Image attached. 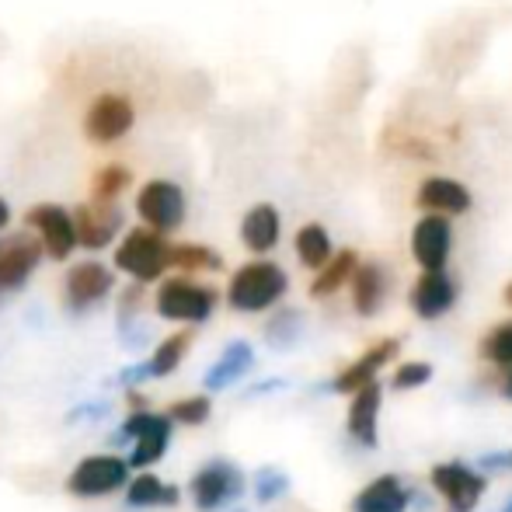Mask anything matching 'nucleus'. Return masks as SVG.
Returning <instances> with one entry per match:
<instances>
[{"mask_svg": "<svg viewBox=\"0 0 512 512\" xmlns=\"http://www.w3.org/2000/svg\"><path fill=\"white\" fill-rule=\"evenodd\" d=\"M481 467H485L488 474L512 471V450H506V453H488V457H481Z\"/></svg>", "mask_w": 512, "mask_h": 512, "instance_id": "33", "label": "nucleus"}, {"mask_svg": "<svg viewBox=\"0 0 512 512\" xmlns=\"http://www.w3.org/2000/svg\"><path fill=\"white\" fill-rule=\"evenodd\" d=\"M168 265H175L182 272H216L223 269V258L206 244H171Z\"/></svg>", "mask_w": 512, "mask_h": 512, "instance_id": "26", "label": "nucleus"}, {"mask_svg": "<svg viewBox=\"0 0 512 512\" xmlns=\"http://www.w3.org/2000/svg\"><path fill=\"white\" fill-rule=\"evenodd\" d=\"M352 408H349V432L363 446H377V415H380V384L370 380L359 391H352Z\"/></svg>", "mask_w": 512, "mask_h": 512, "instance_id": "19", "label": "nucleus"}, {"mask_svg": "<svg viewBox=\"0 0 512 512\" xmlns=\"http://www.w3.org/2000/svg\"><path fill=\"white\" fill-rule=\"evenodd\" d=\"M408 509V492L394 474L370 481L363 492L352 502V512H405Z\"/></svg>", "mask_w": 512, "mask_h": 512, "instance_id": "20", "label": "nucleus"}, {"mask_svg": "<svg viewBox=\"0 0 512 512\" xmlns=\"http://www.w3.org/2000/svg\"><path fill=\"white\" fill-rule=\"evenodd\" d=\"M189 492H192V502H196L199 512H220L244 492V478L234 464L213 460V464H206L203 471L192 474Z\"/></svg>", "mask_w": 512, "mask_h": 512, "instance_id": "9", "label": "nucleus"}, {"mask_svg": "<svg viewBox=\"0 0 512 512\" xmlns=\"http://www.w3.org/2000/svg\"><path fill=\"white\" fill-rule=\"evenodd\" d=\"M506 512H512V502H509V506H506Z\"/></svg>", "mask_w": 512, "mask_h": 512, "instance_id": "38", "label": "nucleus"}, {"mask_svg": "<svg viewBox=\"0 0 512 512\" xmlns=\"http://www.w3.org/2000/svg\"><path fill=\"white\" fill-rule=\"evenodd\" d=\"M425 380H432V366L429 363H405L394 373V387L398 391H411V387H422Z\"/></svg>", "mask_w": 512, "mask_h": 512, "instance_id": "32", "label": "nucleus"}, {"mask_svg": "<svg viewBox=\"0 0 512 512\" xmlns=\"http://www.w3.org/2000/svg\"><path fill=\"white\" fill-rule=\"evenodd\" d=\"M74 227H77V244L88 251H102L115 241V234L122 230V209L119 203H91L74 209Z\"/></svg>", "mask_w": 512, "mask_h": 512, "instance_id": "12", "label": "nucleus"}, {"mask_svg": "<svg viewBox=\"0 0 512 512\" xmlns=\"http://www.w3.org/2000/svg\"><path fill=\"white\" fill-rule=\"evenodd\" d=\"M154 307L164 321H185V324H203L216 307V290L192 279H164L161 290L154 297Z\"/></svg>", "mask_w": 512, "mask_h": 512, "instance_id": "3", "label": "nucleus"}, {"mask_svg": "<svg viewBox=\"0 0 512 512\" xmlns=\"http://www.w3.org/2000/svg\"><path fill=\"white\" fill-rule=\"evenodd\" d=\"M297 321H300V317L293 314V310H290V314H279L276 321H272V328H269V338H272V342H279V335H286V331L297 328Z\"/></svg>", "mask_w": 512, "mask_h": 512, "instance_id": "34", "label": "nucleus"}, {"mask_svg": "<svg viewBox=\"0 0 512 512\" xmlns=\"http://www.w3.org/2000/svg\"><path fill=\"white\" fill-rule=\"evenodd\" d=\"M279 227H283V223H279L276 206H269V203L251 206L248 213H244V220H241L244 248L255 251V255H269V251L279 244Z\"/></svg>", "mask_w": 512, "mask_h": 512, "instance_id": "17", "label": "nucleus"}, {"mask_svg": "<svg viewBox=\"0 0 512 512\" xmlns=\"http://www.w3.org/2000/svg\"><path fill=\"white\" fill-rule=\"evenodd\" d=\"M129 185H133V171L126 164H105L91 178V199H98V203H119V196Z\"/></svg>", "mask_w": 512, "mask_h": 512, "instance_id": "27", "label": "nucleus"}, {"mask_svg": "<svg viewBox=\"0 0 512 512\" xmlns=\"http://www.w3.org/2000/svg\"><path fill=\"white\" fill-rule=\"evenodd\" d=\"M297 255L307 269H321L331 258V237L321 223H307V227L297 230Z\"/></svg>", "mask_w": 512, "mask_h": 512, "instance_id": "28", "label": "nucleus"}, {"mask_svg": "<svg viewBox=\"0 0 512 512\" xmlns=\"http://www.w3.org/2000/svg\"><path fill=\"white\" fill-rule=\"evenodd\" d=\"M136 122V108L126 95H115V91H105L84 112V136L98 147H112L122 136H129Z\"/></svg>", "mask_w": 512, "mask_h": 512, "instance_id": "7", "label": "nucleus"}, {"mask_svg": "<svg viewBox=\"0 0 512 512\" xmlns=\"http://www.w3.org/2000/svg\"><path fill=\"white\" fill-rule=\"evenodd\" d=\"M168 248L171 244L164 241V234L150 227H133L115 248V269L133 276L136 283H154L164 276V269H171Z\"/></svg>", "mask_w": 512, "mask_h": 512, "instance_id": "2", "label": "nucleus"}, {"mask_svg": "<svg viewBox=\"0 0 512 512\" xmlns=\"http://www.w3.org/2000/svg\"><path fill=\"white\" fill-rule=\"evenodd\" d=\"M356 265H359L356 251H338V255H331L328 262L321 265V276H317L314 286H310V297H331V293H338L345 283H349Z\"/></svg>", "mask_w": 512, "mask_h": 512, "instance_id": "25", "label": "nucleus"}, {"mask_svg": "<svg viewBox=\"0 0 512 512\" xmlns=\"http://www.w3.org/2000/svg\"><path fill=\"white\" fill-rule=\"evenodd\" d=\"M481 356H485L488 363L512 366V321L499 324L495 331H488L485 342H481Z\"/></svg>", "mask_w": 512, "mask_h": 512, "instance_id": "29", "label": "nucleus"}, {"mask_svg": "<svg viewBox=\"0 0 512 512\" xmlns=\"http://www.w3.org/2000/svg\"><path fill=\"white\" fill-rule=\"evenodd\" d=\"M251 366H255V352H251V345L248 342H230L227 349H223V356L209 366L206 387L209 391H223V387L237 384Z\"/></svg>", "mask_w": 512, "mask_h": 512, "instance_id": "21", "label": "nucleus"}, {"mask_svg": "<svg viewBox=\"0 0 512 512\" xmlns=\"http://www.w3.org/2000/svg\"><path fill=\"white\" fill-rule=\"evenodd\" d=\"M112 286H115V276H112V269L102 262H77L74 269L67 272V307L70 310H88V307H95V304H102V300L112 293Z\"/></svg>", "mask_w": 512, "mask_h": 512, "instance_id": "13", "label": "nucleus"}, {"mask_svg": "<svg viewBox=\"0 0 512 512\" xmlns=\"http://www.w3.org/2000/svg\"><path fill=\"white\" fill-rule=\"evenodd\" d=\"M209 411H213L209 398H182V401H175V405H171L168 418H171V422H178V425H203L209 418Z\"/></svg>", "mask_w": 512, "mask_h": 512, "instance_id": "31", "label": "nucleus"}, {"mask_svg": "<svg viewBox=\"0 0 512 512\" xmlns=\"http://www.w3.org/2000/svg\"><path fill=\"white\" fill-rule=\"evenodd\" d=\"M42 244L32 230H18V234H7L0 241V297L14 293L32 279V272L39 269Z\"/></svg>", "mask_w": 512, "mask_h": 512, "instance_id": "10", "label": "nucleus"}, {"mask_svg": "<svg viewBox=\"0 0 512 512\" xmlns=\"http://www.w3.org/2000/svg\"><path fill=\"white\" fill-rule=\"evenodd\" d=\"M122 439H133V453H129V464L133 467H150L168 453L171 443V418L157 415V411L136 408L133 415L122 422Z\"/></svg>", "mask_w": 512, "mask_h": 512, "instance_id": "5", "label": "nucleus"}, {"mask_svg": "<svg viewBox=\"0 0 512 512\" xmlns=\"http://www.w3.org/2000/svg\"><path fill=\"white\" fill-rule=\"evenodd\" d=\"M398 338H384L380 345H373L370 352H366L363 359H356V363L349 366V370H342L335 377V391L338 394H352V391H359L363 384H370V380H377V373H380V366H387L394 356H398Z\"/></svg>", "mask_w": 512, "mask_h": 512, "instance_id": "16", "label": "nucleus"}, {"mask_svg": "<svg viewBox=\"0 0 512 512\" xmlns=\"http://www.w3.org/2000/svg\"><path fill=\"white\" fill-rule=\"evenodd\" d=\"M189 349H192V331H175V335H168L157 345L154 356L140 366V373L143 377H168V373H175L178 366H182Z\"/></svg>", "mask_w": 512, "mask_h": 512, "instance_id": "23", "label": "nucleus"}, {"mask_svg": "<svg viewBox=\"0 0 512 512\" xmlns=\"http://www.w3.org/2000/svg\"><path fill=\"white\" fill-rule=\"evenodd\" d=\"M352 304L363 317H373L384 304V272L380 265H356L352 269Z\"/></svg>", "mask_w": 512, "mask_h": 512, "instance_id": "22", "label": "nucleus"}, {"mask_svg": "<svg viewBox=\"0 0 512 512\" xmlns=\"http://www.w3.org/2000/svg\"><path fill=\"white\" fill-rule=\"evenodd\" d=\"M450 244H453V230L443 213L422 216L415 234H411V251H415V262L422 269H443L446 258H450Z\"/></svg>", "mask_w": 512, "mask_h": 512, "instance_id": "14", "label": "nucleus"}, {"mask_svg": "<svg viewBox=\"0 0 512 512\" xmlns=\"http://www.w3.org/2000/svg\"><path fill=\"white\" fill-rule=\"evenodd\" d=\"M25 223H28V230L39 237L42 255L56 258V262L74 255L77 227H74V213H70V209H63L56 203H39L25 213Z\"/></svg>", "mask_w": 512, "mask_h": 512, "instance_id": "8", "label": "nucleus"}, {"mask_svg": "<svg viewBox=\"0 0 512 512\" xmlns=\"http://www.w3.org/2000/svg\"><path fill=\"white\" fill-rule=\"evenodd\" d=\"M178 488L175 485H164L161 478L154 474H140V478L129 481V492H126V502L133 509H154V506H178Z\"/></svg>", "mask_w": 512, "mask_h": 512, "instance_id": "24", "label": "nucleus"}, {"mask_svg": "<svg viewBox=\"0 0 512 512\" xmlns=\"http://www.w3.org/2000/svg\"><path fill=\"white\" fill-rule=\"evenodd\" d=\"M418 206L425 213H467L471 209V192L453 178H425L418 189Z\"/></svg>", "mask_w": 512, "mask_h": 512, "instance_id": "18", "label": "nucleus"}, {"mask_svg": "<svg viewBox=\"0 0 512 512\" xmlns=\"http://www.w3.org/2000/svg\"><path fill=\"white\" fill-rule=\"evenodd\" d=\"M286 488H290V478H286L283 471H276V467H262V471L255 474V499L258 502H276L279 495H286Z\"/></svg>", "mask_w": 512, "mask_h": 512, "instance_id": "30", "label": "nucleus"}, {"mask_svg": "<svg viewBox=\"0 0 512 512\" xmlns=\"http://www.w3.org/2000/svg\"><path fill=\"white\" fill-rule=\"evenodd\" d=\"M286 286H290V279H286V272L276 262H248L230 279L227 300L241 314H258V310H269L272 304H279Z\"/></svg>", "mask_w": 512, "mask_h": 512, "instance_id": "1", "label": "nucleus"}, {"mask_svg": "<svg viewBox=\"0 0 512 512\" xmlns=\"http://www.w3.org/2000/svg\"><path fill=\"white\" fill-rule=\"evenodd\" d=\"M453 300H457V286H453V279L443 269H425L422 279L415 283V290H411V307L425 321L443 317L453 307Z\"/></svg>", "mask_w": 512, "mask_h": 512, "instance_id": "15", "label": "nucleus"}, {"mask_svg": "<svg viewBox=\"0 0 512 512\" xmlns=\"http://www.w3.org/2000/svg\"><path fill=\"white\" fill-rule=\"evenodd\" d=\"M432 488L443 495L450 512H474L485 495L488 481L485 474H478L467 464H439L432 467Z\"/></svg>", "mask_w": 512, "mask_h": 512, "instance_id": "11", "label": "nucleus"}, {"mask_svg": "<svg viewBox=\"0 0 512 512\" xmlns=\"http://www.w3.org/2000/svg\"><path fill=\"white\" fill-rule=\"evenodd\" d=\"M502 391H506V398H512V373L506 377V384H502Z\"/></svg>", "mask_w": 512, "mask_h": 512, "instance_id": "36", "label": "nucleus"}, {"mask_svg": "<svg viewBox=\"0 0 512 512\" xmlns=\"http://www.w3.org/2000/svg\"><path fill=\"white\" fill-rule=\"evenodd\" d=\"M126 481H129V460L112 457V453H98V457H84L70 471L67 492L77 495V499H105V495L126 488Z\"/></svg>", "mask_w": 512, "mask_h": 512, "instance_id": "4", "label": "nucleus"}, {"mask_svg": "<svg viewBox=\"0 0 512 512\" xmlns=\"http://www.w3.org/2000/svg\"><path fill=\"white\" fill-rule=\"evenodd\" d=\"M136 213H140L143 227L157 230V234H171L185 223V192L182 185L168 182V178H154L140 189L136 196Z\"/></svg>", "mask_w": 512, "mask_h": 512, "instance_id": "6", "label": "nucleus"}, {"mask_svg": "<svg viewBox=\"0 0 512 512\" xmlns=\"http://www.w3.org/2000/svg\"><path fill=\"white\" fill-rule=\"evenodd\" d=\"M502 300H506V304H509V307H512V283H509V286H506V293H502Z\"/></svg>", "mask_w": 512, "mask_h": 512, "instance_id": "37", "label": "nucleus"}, {"mask_svg": "<svg viewBox=\"0 0 512 512\" xmlns=\"http://www.w3.org/2000/svg\"><path fill=\"white\" fill-rule=\"evenodd\" d=\"M7 220H11V206L0 199V234H4V227H7Z\"/></svg>", "mask_w": 512, "mask_h": 512, "instance_id": "35", "label": "nucleus"}]
</instances>
